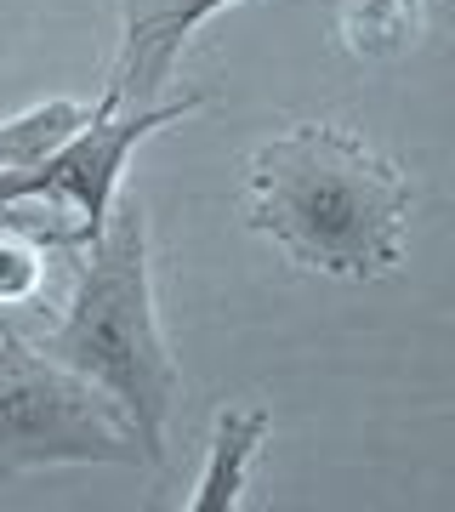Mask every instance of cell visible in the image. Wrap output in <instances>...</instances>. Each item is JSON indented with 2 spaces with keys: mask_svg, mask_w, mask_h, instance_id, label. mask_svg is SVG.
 Wrapping results in <instances>:
<instances>
[{
  "mask_svg": "<svg viewBox=\"0 0 455 512\" xmlns=\"http://www.w3.org/2000/svg\"><path fill=\"white\" fill-rule=\"evenodd\" d=\"M91 120V109L69 103V97H52V103H40V109L18 114V120H0V171H29L52 154L63 137Z\"/></svg>",
  "mask_w": 455,
  "mask_h": 512,
  "instance_id": "7",
  "label": "cell"
},
{
  "mask_svg": "<svg viewBox=\"0 0 455 512\" xmlns=\"http://www.w3.org/2000/svg\"><path fill=\"white\" fill-rule=\"evenodd\" d=\"M268 410L256 404H228L211 421V456H205V473L188 495V512H234L245 501V478H251V461L268 439Z\"/></svg>",
  "mask_w": 455,
  "mask_h": 512,
  "instance_id": "6",
  "label": "cell"
},
{
  "mask_svg": "<svg viewBox=\"0 0 455 512\" xmlns=\"http://www.w3.org/2000/svg\"><path fill=\"white\" fill-rule=\"evenodd\" d=\"M410 183L399 165L336 126H291L245 165V222L330 279H382L399 268Z\"/></svg>",
  "mask_w": 455,
  "mask_h": 512,
  "instance_id": "1",
  "label": "cell"
},
{
  "mask_svg": "<svg viewBox=\"0 0 455 512\" xmlns=\"http://www.w3.org/2000/svg\"><path fill=\"white\" fill-rule=\"evenodd\" d=\"M200 103L205 97H160V103H143V109H114V114L91 109L86 126L74 131V137H63L40 165L0 171V205H52V211H69L80 245H91L114 211L126 160L160 126L194 114Z\"/></svg>",
  "mask_w": 455,
  "mask_h": 512,
  "instance_id": "4",
  "label": "cell"
},
{
  "mask_svg": "<svg viewBox=\"0 0 455 512\" xmlns=\"http://www.w3.org/2000/svg\"><path fill=\"white\" fill-rule=\"evenodd\" d=\"M421 29V0H347L342 46L353 57H393Z\"/></svg>",
  "mask_w": 455,
  "mask_h": 512,
  "instance_id": "8",
  "label": "cell"
},
{
  "mask_svg": "<svg viewBox=\"0 0 455 512\" xmlns=\"http://www.w3.org/2000/svg\"><path fill=\"white\" fill-rule=\"evenodd\" d=\"M234 0H120V63L97 114L160 103L188 35Z\"/></svg>",
  "mask_w": 455,
  "mask_h": 512,
  "instance_id": "5",
  "label": "cell"
},
{
  "mask_svg": "<svg viewBox=\"0 0 455 512\" xmlns=\"http://www.w3.org/2000/svg\"><path fill=\"white\" fill-rule=\"evenodd\" d=\"M143 444L131 421L86 376L63 370L18 330L0 342V467H86L137 461Z\"/></svg>",
  "mask_w": 455,
  "mask_h": 512,
  "instance_id": "3",
  "label": "cell"
},
{
  "mask_svg": "<svg viewBox=\"0 0 455 512\" xmlns=\"http://www.w3.org/2000/svg\"><path fill=\"white\" fill-rule=\"evenodd\" d=\"M40 353L109 393L131 421L143 461H165V416L177 404V365L165 353L154 279H148V211L143 200L114 205L103 234L86 245L63 319L40 336Z\"/></svg>",
  "mask_w": 455,
  "mask_h": 512,
  "instance_id": "2",
  "label": "cell"
}]
</instances>
